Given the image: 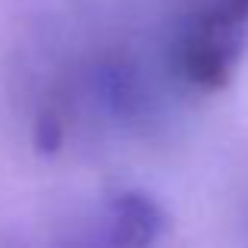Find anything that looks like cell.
Masks as SVG:
<instances>
[{"mask_svg":"<svg viewBox=\"0 0 248 248\" xmlns=\"http://www.w3.org/2000/svg\"><path fill=\"white\" fill-rule=\"evenodd\" d=\"M164 211L141 192H123L107 211V245L110 248H151L164 232Z\"/></svg>","mask_w":248,"mask_h":248,"instance_id":"2","label":"cell"},{"mask_svg":"<svg viewBox=\"0 0 248 248\" xmlns=\"http://www.w3.org/2000/svg\"><path fill=\"white\" fill-rule=\"evenodd\" d=\"M248 47V0H201L176 35L173 60L198 91H220Z\"/></svg>","mask_w":248,"mask_h":248,"instance_id":"1","label":"cell"},{"mask_svg":"<svg viewBox=\"0 0 248 248\" xmlns=\"http://www.w3.org/2000/svg\"><path fill=\"white\" fill-rule=\"evenodd\" d=\"M60 141H63V120L54 107H47L35 123V145H38V151L47 154V151H57Z\"/></svg>","mask_w":248,"mask_h":248,"instance_id":"3","label":"cell"}]
</instances>
